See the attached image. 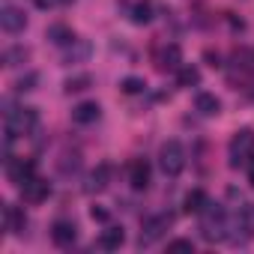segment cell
<instances>
[{
    "mask_svg": "<svg viewBox=\"0 0 254 254\" xmlns=\"http://www.w3.org/2000/svg\"><path fill=\"white\" fill-rule=\"evenodd\" d=\"M197 215H200L197 230H200V236H203L206 242H224V239H227V221H230V215H227L224 206L206 203Z\"/></svg>",
    "mask_w": 254,
    "mask_h": 254,
    "instance_id": "1",
    "label": "cell"
},
{
    "mask_svg": "<svg viewBox=\"0 0 254 254\" xmlns=\"http://www.w3.org/2000/svg\"><path fill=\"white\" fill-rule=\"evenodd\" d=\"M6 141H15V138H24L30 132H36L39 126V111L36 108H12V102H6Z\"/></svg>",
    "mask_w": 254,
    "mask_h": 254,
    "instance_id": "2",
    "label": "cell"
},
{
    "mask_svg": "<svg viewBox=\"0 0 254 254\" xmlns=\"http://www.w3.org/2000/svg\"><path fill=\"white\" fill-rule=\"evenodd\" d=\"M254 156V132L251 129H239L230 144H227V159H230V168H242L248 165Z\"/></svg>",
    "mask_w": 254,
    "mask_h": 254,
    "instance_id": "3",
    "label": "cell"
},
{
    "mask_svg": "<svg viewBox=\"0 0 254 254\" xmlns=\"http://www.w3.org/2000/svg\"><path fill=\"white\" fill-rule=\"evenodd\" d=\"M159 168L165 177H180L186 168V150L180 141H165L159 150Z\"/></svg>",
    "mask_w": 254,
    "mask_h": 254,
    "instance_id": "4",
    "label": "cell"
},
{
    "mask_svg": "<svg viewBox=\"0 0 254 254\" xmlns=\"http://www.w3.org/2000/svg\"><path fill=\"white\" fill-rule=\"evenodd\" d=\"M174 224V212H156V215H147L144 224H141V236H138V245H153L159 242L168 227Z\"/></svg>",
    "mask_w": 254,
    "mask_h": 254,
    "instance_id": "5",
    "label": "cell"
},
{
    "mask_svg": "<svg viewBox=\"0 0 254 254\" xmlns=\"http://www.w3.org/2000/svg\"><path fill=\"white\" fill-rule=\"evenodd\" d=\"M156 66H159L162 72L180 69V66H183V51H180V45H174V42L159 45V48H156Z\"/></svg>",
    "mask_w": 254,
    "mask_h": 254,
    "instance_id": "6",
    "label": "cell"
},
{
    "mask_svg": "<svg viewBox=\"0 0 254 254\" xmlns=\"http://www.w3.org/2000/svg\"><path fill=\"white\" fill-rule=\"evenodd\" d=\"M6 174H9V180L15 186H24L27 180L36 177V165L30 159H12V156H6Z\"/></svg>",
    "mask_w": 254,
    "mask_h": 254,
    "instance_id": "7",
    "label": "cell"
},
{
    "mask_svg": "<svg viewBox=\"0 0 254 254\" xmlns=\"http://www.w3.org/2000/svg\"><path fill=\"white\" fill-rule=\"evenodd\" d=\"M18 191H21V197H24L27 203H42V200H48V194H51V183L42 180V177H33V180H27L24 186H18Z\"/></svg>",
    "mask_w": 254,
    "mask_h": 254,
    "instance_id": "8",
    "label": "cell"
},
{
    "mask_svg": "<svg viewBox=\"0 0 254 254\" xmlns=\"http://www.w3.org/2000/svg\"><path fill=\"white\" fill-rule=\"evenodd\" d=\"M108 183H111V165H108V162H102V165H96V168L87 174L84 191H87V194H99V191H105V189H108Z\"/></svg>",
    "mask_w": 254,
    "mask_h": 254,
    "instance_id": "9",
    "label": "cell"
},
{
    "mask_svg": "<svg viewBox=\"0 0 254 254\" xmlns=\"http://www.w3.org/2000/svg\"><path fill=\"white\" fill-rule=\"evenodd\" d=\"M0 27H3L6 33H21V30L27 27L24 9H18V6H3V9H0Z\"/></svg>",
    "mask_w": 254,
    "mask_h": 254,
    "instance_id": "10",
    "label": "cell"
},
{
    "mask_svg": "<svg viewBox=\"0 0 254 254\" xmlns=\"http://www.w3.org/2000/svg\"><path fill=\"white\" fill-rule=\"evenodd\" d=\"M3 227H6L9 233H24V227H27L24 209L15 206V203H6V206H3Z\"/></svg>",
    "mask_w": 254,
    "mask_h": 254,
    "instance_id": "11",
    "label": "cell"
},
{
    "mask_svg": "<svg viewBox=\"0 0 254 254\" xmlns=\"http://www.w3.org/2000/svg\"><path fill=\"white\" fill-rule=\"evenodd\" d=\"M75 236H78V227H75L72 221L60 218V221H54V224H51V239H54V245L66 248V245H72V242H75Z\"/></svg>",
    "mask_w": 254,
    "mask_h": 254,
    "instance_id": "12",
    "label": "cell"
},
{
    "mask_svg": "<svg viewBox=\"0 0 254 254\" xmlns=\"http://www.w3.org/2000/svg\"><path fill=\"white\" fill-rule=\"evenodd\" d=\"M129 183H132V189H138V191H144V189L150 186V165H147V159H135V162L129 165Z\"/></svg>",
    "mask_w": 254,
    "mask_h": 254,
    "instance_id": "13",
    "label": "cell"
},
{
    "mask_svg": "<svg viewBox=\"0 0 254 254\" xmlns=\"http://www.w3.org/2000/svg\"><path fill=\"white\" fill-rule=\"evenodd\" d=\"M72 120H75L78 126L96 123V120H99V105H96V102H81V105H75V108H72Z\"/></svg>",
    "mask_w": 254,
    "mask_h": 254,
    "instance_id": "14",
    "label": "cell"
},
{
    "mask_svg": "<svg viewBox=\"0 0 254 254\" xmlns=\"http://www.w3.org/2000/svg\"><path fill=\"white\" fill-rule=\"evenodd\" d=\"M126 242V233H123V227H108V230H102V236H99V248L102 251H117L120 245Z\"/></svg>",
    "mask_w": 254,
    "mask_h": 254,
    "instance_id": "15",
    "label": "cell"
},
{
    "mask_svg": "<svg viewBox=\"0 0 254 254\" xmlns=\"http://www.w3.org/2000/svg\"><path fill=\"white\" fill-rule=\"evenodd\" d=\"M194 108H197L203 117H215V114L221 111V102H218V96H215V93H197Z\"/></svg>",
    "mask_w": 254,
    "mask_h": 254,
    "instance_id": "16",
    "label": "cell"
},
{
    "mask_svg": "<svg viewBox=\"0 0 254 254\" xmlns=\"http://www.w3.org/2000/svg\"><path fill=\"white\" fill-rule=\"evenodd\" d=\"M233 66L242 75H254V48H236L233 51Z\"/></svg>",
    "mask_w": 254,
    "mask_h": 254,
    "instance_id": "17",
    "label": "cell"
},
{
    "mask_svg": "<svg viewBox=\"0 0 254 254\" xmlns=\"http://www.w3.org/2000/svg\"><path fill=\"white\" fill-rule=\"evenodd\" d=\"M27 60H30V48H24V45H12V48L3 51V66H9V69L21 66Z\"/></svg>",
    "mask_w": 254,
    "mask_h": 254,
    "instance_id": "18",
    "label": "cell"
},
{
    "mask_svg": "<svg viewBox=\"0 0 254 254\" xmlns=\"http://www.w3.org/2000/svg\"><path fill=\"white\" fill-rule=\"evenodd\" d=\"M48 39L63 48V45H72V42H75V33H72V27H66V24H51V27H48Z\"/></svg>",
    "mask_w": 254,
    "mask_h": 254,
    "instance_id": "19",
    "label": "cell"
},
{
    "mask_svg": "<svg viewBox=\"0 0 254 254\" xmlns=\"http://www.w3.org/2000/svg\"><path fill=\"white\" fill-rule=\"evenodd\" d=\"M206 203H209L206 191H203V189H191V191L186 194V200H183V209H186V212H200Z\"/></svg>",
    "mask_w": 254,
    "mask_h": 254,
    "instance_id": "20",
    "label": "cell"
},
{
    "mask_svg": "<svg viewBox=\"0 0 254 254\" xmlns=\"http://www.w3.org/2000/svg\"><path fill=\"white\" fill-rule=\"evenodd\" d=\"M153 12H156V6L150 3V0H138V3L132 6V21L135 24H150L153 21Z\"/></svg>",
    "mask_w": 254,
    "mask_h": 254,
    "instance_id": "21",
    "label": "cell"
},
{
    "mask_svg": "<svg viewBox=\"0 0 254 254\" xmlns=\"http://www.w3.org/2000/svg\"><path fill=\"white\" fill-rule=\"evenodd\" d=\"M177 84L180 87H197L200 84V69L197 66H180L177 69Z\"/></svg>",
    "mask_w": 254,
    "mask_h": 254,
    "instance_id": "22",
    "label": "cell"
},
{
    "mask_svg": "<svg viewBox=\"0 0 254 254\" xmlns=\"http://www.w3.org/2000/svg\"><path fill=\"white\" fill-rule=\"evenodd\" d=\"M90 87H93V78H90V75H72V78H66V84H63L66 93H84V90H90Z\"/></svg>",
    "mask_w": 254,
    "mask_h": 254,
    "instance_id": "23",
    "label": "cell"
},
{
    "mask_svg": "<svg viewBox=\"0 0 254 254\" xmlns=\"http://www.w3.org/2000/svg\"><path fill=\"white\" fill-rule=\"evenodd\" d=\"M87 57H90V45H87V42H81V39H75V42L69 45L66 63H78V60H87Z\"/></svg>",
    "mask_w": 254,
    "mask_h": 254,
    "instance_id": "24",
    "label": "cell"
},
{
    "mask_svg": "<svg viewBox=\"0 0 254 254\" xmlns=\"http://www.w3.org/2000/svg\"><path fill=\"white\" fill-rule=\"evenodd\" d=\"M123 93H129V96H138V93H144V78H135V75H129V78H123Z\"/></svg>",
    "mask_w": 254,
    "mask_h": 254,
    "instance_id": "25",
    "label": "cell"
},
{
    "mask_svg": "<svg viewBox=\"0 0 254 254\" xmlns=\"http://www.w3.org/2000/svg\"><path fill=\"white\" fill-rule=\"evenodd\" d=\"M36 84H39V75H36V72H27L24 78L15 81V93H27V90H33Z\"/></svg>",
    "mask_w": 254,
    "mask_h": 254,
    "instance_id": "26",
    "label": "cell"
},
{
    "mask_svg": "<svg viewBox=\"0 0 254 254\" xmlns=\"http://www.w3.org/2000/svg\"><path fill=\"white\" fill-rule=\"evenodd\" d=\"M168 251H194V242L191 239H174V242H168Z\"/></svg>",
    "mask_w": 254,
    "mask_h": 254,
    "instance_id": "27",
    "label": "cell"
},
{
    "mask_svg": "<svg viewBox=\"0 0 254 254\" xmlns=\"http://www.w3.org/2000/svg\"><path fill=\"white\" fill-rule=\"evenodd\" d=\"M72 0H36L39 9H54V6H69Z\"/></svg>",
    "mask_w": 254,
    "mask_h": 254,
    "instance_id": "28",
    "label": "cell"
},
{
    "mask_svg": "<svg viewBox=\"0 0 254 254\" xmlns=\"http://www.w3.org/2000/svg\"><path fill=\"white\" fill-rule=\"evenodd\" d=\"M90 218H93V221H102V224H105V221L111 218V212H108V209H102V206H93V209H90Z\"/></svg>",
    "mask_w": 254,
    "mask_h": 254,
    "instance_id": "29",
    "label": "cell"
},
{
    "mask_svg": "<svg viewBox=\"0 0 254 254\" xmlns=\"http://www.w3.org/2000/svg\"><path fill=\"white\" fill-rule=\"evenodd\" d=\"M203 57L209 60V66H212V69H218V66H221V54H218V51H206Z\"/></svg>",
    "mask_w": 254,
    "mask_h": 254,
    "instance_id": "30",
    "label": "cell"
},
{
    "mask_svg": "<svg viewBox=\"0 0 254 254\" xmlns=\"http://www.w3.org/2000/svg\"><path fill=\"white\" fill-rule=\"evenodd\" d=\"M248 183L254 186V156H251V162H248Z\"/></svg>",
    "mask_w": 254,
    "mask_h": 254,
    "instance_id": "31",
    "label": "cell"
}]
</instances>
